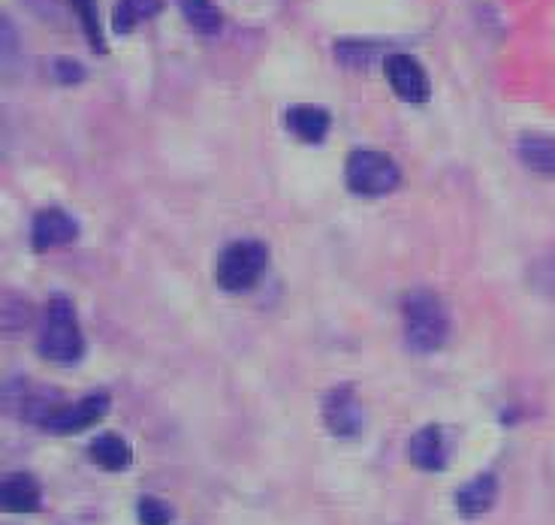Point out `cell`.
<instances>
[{
	"label": "cell",
	"mask_w": 555,
	"mask_h": 525,
	"mask_svg": "<svg viewBox=\"0 0 555 525\" xmlns=\"http://www.w3.org/2000/svg\"><path fill=\"white\" fill-rule=\"evenodd\" d=\"M37 350H40L42 360L55 362V366H73V362L82 360L85 338L82 330H79V320H76V305L69 296L55 293L49 299Z\"/></svg>",
	"instance_id": "obj_1"
},
{
	"label": "cell",
	"mask_w": 555,
	"mask_h": 525,
	"mask_svg": "<svg viewBox=\"0 0 555 525\" xmlns=\"http://www.w3.org/2000/svg\"><path fill=\"white\" fill-rule=\"evenodd\" d=\"M404 342L414 354H431L447 342L450 318H447L444 303L431 291H414L404 296Z\"/></svg>",
	"instance_id": "obj_2"
},
{
	"label": "cell",
	"mask_w": 555,
	"mask_h": 525,
	"mask_svg": "<svg viewBox=\"0 0 555 525\" xmlns=\"http://www.w3.org/2000/svg\"><path fill=\"white\" fill-rule=\"evenodd\" d=\"M269 266V248L257 239H238L230 242L218 257V287L227 293H245L250 291Z\"/></svg>",
	"instance_id": "obj_3"
},
{
	"label": "cell",
	"mask_w": 555,
	"mask_h": 525,
	"mask_svg": "<svg viewBox=\"0 0 555 525\" xmlns=\"http://www.w3.org/2000/svg\"><path fill=\"white\" fill-rule=\"evenodd\" d=\"M345 181L347 191H353L357 196H384L399 188L402 172L389 154L375 152V149H357L347 154Z\"/></svg>",
	"instance_id": "obj_4"
},
{
	"label": "cell",
	"mask_w": 555,
	"mask_h": 525,
	"mask_svg": "<svg viewBox=\"0 0 555 525\" xmlns=\"http://www.w3.org/2000/svg\"><path fill=\"white\" fill-rule=\"evenodd\" d=\"M320 414H323V426L330 428L335 438H357L362 432V405L350 384H338L330 389L323 396Z\"/></svg>",
	"instance_id": "obj_5"
},
{
	"label": "cell",
	"mask_w": 555,
	"mask_h": 525,
	"mask_svg": "<svg viewBox=\"0 0 555 525\" xmlns=\"http://www.w3.org/2000/svg\"><path fill=\"white\" fill-rule=\"evenodd\" d=\"M384 73H387V82L392 88V94L404 103H414V106H423L431 94V85L429 76H426V69L423 64L411 55H402V52H396V55H389L384 61Z\"/></svg>",
	"instance_id": "obj_6"
},
{
	"label": "cell",
	"mask_w": 555,
	"mask_h": 525,
	"mask_svg": "<svg viewBox=\"0 0 555 525\" xmlns=\"http://www.w3.org/2000/svg\"><path fill=\"white\" fill-rule=\"evenodd\" d=\"M106 414H109V396L106 393H91V396L69 401V405L64 401L42 428L52 432V435H76V432L100 423Z\"/></svg>",
	"instance_id": "obj_7"
},
{
	"label": "cell",
	"mask_w": 555,
	"mask_h": 525,
	"mask_svg": "<svg viewBox=\"0 0 555 525\" xmlns=\"http://www.w3.org/2000/svg\"><path fill=\"white\" fill-rule=\"evenodd\" d=\"M79 235V223L76 218L64 212V208H42L34 218V230H30V248L37 254H46L55 245H69Z\"/></svg>",
	"instance_id": "obj_8"
},
{
	"label": "cell",
	"mask_w": 555,
	"mask_h": 525,
	"mask_svg": "<svg viewBox=\"0 0 555 525\" xmlns=\"http://www.w3.org/2000/svg\"><path fill=\"white\" fill-rule=\"evenodd\" d=\"M0 504L7 513H34L42 504V486L40 481L28 471H13L3 477L0 486Z\"/></svg>",
	"instance_id": "obj_9"
},
{
	"label": "cell",
	"mask_w": 555,
	"mask_h": 525,
	"mask_svg": "<svg viewBox=\"0 0 555 525\" xmlns=\"http://www.w3.org/2000/svg\"><path fill=\"white\" fill-rule=\"evenodd\" d=\"M495 498H499V477L495 474H477L474 481L459 486L456 492V511L462 520H477V516H483V513L492 511V504H495Z\"/></svg>",
	"instance_id": "obj_10"
},
{
	"label": "cell",
	"mask_w": 555,
	"mask_h": 525,
	"mask_svg": "<svg viewBox=\"0 0 555 525\" xmlns=\"http://www.w3.org/2000/svg\"><path fill=\"white\" fill-rule=\"evenodd\" d=\"M408 453H411V462H414V469L420 471H444L447 469V441H444V432L441 426H423L416 428L414 438H411V447H408Z\"/></svg>",
	"instance_id": "obj_11"
},
{
	"label": "cell",
	"mask_w": 555,
	"mask_h": 525,
	"mask_svg": "<svg viewBox=\"0 0 555 525\" xmlns=\"http://www.w3.org/2000/svg\"><path fill=\"white\" fill-rule=\"evenodd\" d=\"M330 125H333L330 112L320 110V106L302 103V106H291L287 110V130L296 139H302V142H323L326 133H330Z\"/></svg>",
	"instance_id": "obj_12"
},
{
	"label": "cell",
	"mask_w": 555,
	"mask_h": 525,
	"mask_svg": "<svg viewBox=\"0 0 555 525\" xmlns=\"http://www.w3.org/2000/svg\"><path fill=\"white\" fill-rule=\"evenodd\" d=\"M88 457L94 459V465H100L103 471H125L130 465V447L121 435L106 432V435H98L91 441Z\"/></svg>",
	"instance_id": "obj_13"
},
{
	"label": "cell",
	"mask_w": 555,
	"mask_h": 525,
	"mask_svg": "<svg viewBox=\"0 0 555 525\" xmlns=\"http://www.w3.org/2000/svg\"><path fill=\"white\" fill-rule=\"evenodd\" d=\"M516 152L528 169L555 179V137H522Z\"/></svg>",
	"instance_id": "obj_14"
},
{
	"label": "cell",
	"mask_w": 555,
	"mask_h": 525,
	"mask_svg": "<svg viewBox=\"0 0 555 525\" xmlns=\"http://www.w3.org/2000/svg\"><path fill=\"white\" fill-rule=\"evenodd\" d=\"M160 13V0H118L112 13V28L115 34H130L139 22Z\"/></svg>",
	"instance_id": "obj_15"
},
{
	"label": "cell",
	"mask_w": 555,
	"mask_h": 525,
	"mask_svg": "<svg viewBox=\"0 0 555 525\" xmlns=\"http://www.w3.org/2000/svg\"><path fill=\"white\" fill-rule=\"evenodd\" d=\"M179 3L181 15L188 18V25L196 34H218L221 30V10L215 7V0H176Z\"/></svg>",
	"instance_id": "obj_16"
},
{
	"label": "cell",
	"mask_w": 555,
	"mask_h": 525,
	"mask_svg": "<svg viewBox=\"0 0 555 525\" xmlns=\"http://www.w3.org/2000/svg\"><path fill=\"white\" fill-rule=\"evenodd\" d=\"M69 7H73L76 18H79V25H82L85 37L91 42V49L98 55H103L106 52V37H103V18H100L98 0H69Z\"/></svg>",
	"instance_id": "obj_17"
},
{
	"label": "cell",
	"mask_w": 555,
	"mask_h": 525,
	"mask_svg": "<svg viewBox=\"0 0 555 525\" xmlns=\"http://www.w3.org/2000/svg\"><path fill=\"white\" fill-rule=\"evenodd\" d=\"M528 284L538 296L555 299V254H546L541 260H534V266L528 269Z\"/></svg>",
	"instance_id": "obj_18"
},
{
	"label": "cell",
	"mask_w": 555,
	"mask_h": 525,
	"mask_svg": "<svg viewBox=\"0 0 555 525\" xmlns=\"http://www.w3.org/2000/svg\"><path fill=\"white\" fill-rule=\"evenodd\" d=\"M137 520L139 525H169L172 523V508L164 498L142 496L137 501Z\"/></svg>",
	"instance_id": "obj_19"
},
{
	"label": "cell",
	"mask_w": 555,
	"mask_h": 525,
	"mask_svg": "<svg viewBox=\"0 0 555 525\" xmlns=\"http://www.w3.org/2000/svg\"><path fill=\"white\" fill-rule=\"evenodd\" d=\"M55 79L57 82H64V85H76V82H82L85 79V69L76 64V61H69V57H61V61H55Z\"/></svg>",
	"instance_id": "obj_20"
}]
</instances>
